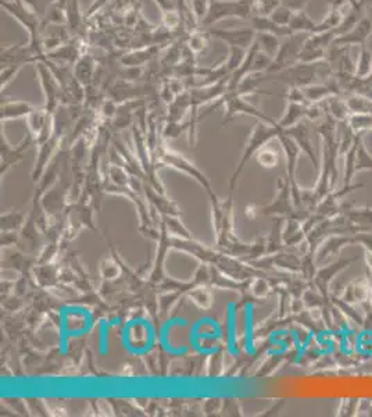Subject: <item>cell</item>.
<instances>
[{
  "label": "cell",
  "instance_id": "16",
  "mask_svg": "<svg viewBox=\"0 0 372 417\" xmlns=\"http://www.w3.org/2000/svg\"><path fill=\"white\" fill-rule=\"evenodd\" d=\"M293 10L292 9H289L288 6H285V5H279V6H276L274 10H272V13L269 14V18L274 21V23H276L278 25H282V27H288L289 25V23H291V20H292V17H293Z\"/></svg>",
  "mask_w": 372,
  "mask_h": 417
},
{
  "label": "cell",
  "instance_id": "21",
  "mask_svg": "<svg viewBox=\"0 0 372 417\" xmlns=\"http://www.w3.org/2000/svg\"><path fill=\"white\" fill-rule=\"evenodd\" d=\"M310 3V0H281V5L288 6L293 12L304 10V8Z\"/></svg>",
  "mask_w": 372,
  "mask_h": 417
},
{
  "label": "cell",
  "instance_id": "18",
  "mask_svg": "<svg viewBox=\"0 0 372 417\" xmlns=\"http://www.w3.org/2000/svg\"><path fill=\"white\" fill-rule=\"evenodd\" d=\"M210 0H188V3L191 5V13L195 17V21L199 24L203 17L206 16L207 8H209Z\"/></svg>",
  "mask_w": 372,
  "mask_h": 417
},
{
  "label": "cell",
  "instance_id": "8",
  "mask_svg": "<svg viewBox=\"0 0 372 417\" xmlns=\"http://www.w3.org/2000/svg\"><path fill=\"white\" fill-rule=\"evenodd\" d=\"M96 59L89 53H83L74 64L72 74L79 84H88L96 74Z\"/></svg>",
  "mask_w": 372,
  "mask_h": 417
},
{
  "label": "cell",
  "instance_id": "7",
  "mask_svg": "<svg viewBox=\"0 0 372 417\" xmlns=\"http://www.w3.org/2000/svg\"><path fill=\"white\" fill-rule=\"evenodd\" d=\"M250 21V27H253L257 32H269V34H275L278 36L288 38L291 35H293V32L291 31L289 27H282L278 25L276 23H274L269 16H263V14H257V16H252L249 18Z\"/></svg>",
  "mask_w": 372,
  "mask_h": 417
},
{
  "label": "cell",
  "instance_id": "24",
  "mask_svg": "<svg viewBox=\"0 0 372 417\" xmlns=\"http://www.w3.org/2000/svg\"><path fill=\"white\" fill-rule=\"evenodd\" d=\"M365 16H368L372 20V3H369L365 9Z\"/></svg>",
  "mask_w": 372,
  "mask_h": 417
},
{
  "label": "cell",
  "instance_id": "6",
  "mask_svg": "<svg viewBox=\"0 0 372 417\" xmlns=\"http://www.w3.org/2000/svg\"><path fill=\"white\" fill-rule=\"evenodd\" d=\"M34 66H35V71H36L38 79L40 82L42 90H43V95L46 98V102L48 103L55 102V99L57 97V92H59V86H60L57 78L55 77V74L52 73L49 66L46 64L43 60L36 62Z\"/></svg>",
  "mask_w": 372,
  "mask_h": 417
},
{
  "label": "cell",
  "instance_id": "23",
  "mask_svg": "<svg viewBox=\"0 0 372 417\" xmlns=\"http://www.w3.org/2000/svg\"><path fill=\"white\" fill-rule=\"evenodd\" d=\"M347 2H351V0H330V10H341Z\"/></svg>",
  "mask_w": 372,
  "mask_h": 417
},
{
  "label": "cell",
  "instance_id": "12",
  "mask_svg": "<svg viewBox=\"0 0 372 417\" xmlns=\"http://www.w3.org/2000/svg\"><path fill=\"white\" fill-rule=\"evenodd\" d=\"M66 16H67V24H66L67 31L70 34H77L82 24V14H81L78 0H67Z\"/></svg>",
  "mask_w": 372,
  "mask_h": 417
},
{
  "label": "cell",
  "instance_id": "3",
  "mask_svg": "<svg viewBox=\"0 0 372 417\" xmlns=\"http://www.w3.org/2000/svg\"><path fill=\"white\" fill-rule=\"evenodd\" d=\"M207 32L210 36L217 38L222 42H225L228 46L234 45V46H239V48L243 49H250L252 45L256 40L257 36V31L253 27H242V28H229V29H224V28H207Z\"/></svg>",
  "mask_w": 372,
  "mask_h": 417
},
{
  "label": "cell",
  "instance_id": "14",
  "mask_svg": "<svg viewBox=\"0 0 372 417\" xmlns=\"http://www.w3.org/2000/svg\"><path fill=\"white\" fill-rule=\"evenodd\" d=\"M152 49H137L121 58V63L125 67H141L144 63L152 59Z\"/></svg>",
  "mask_w": 372,
  "mask_h": 417
},
{
  "label": "cell",
  "instance_id": "2",
  "mask_svg": "<svg viewBox=\"0 0 372 417\" xmlns=\"http://www.w3.org/2000/svg\"><path fill=\"white\" fill-rule=\"evenodd\" d=\"M308 36H310V34L299 32V34H293L288 38H284V40L281 43V48H279V52L272 59L268 71L264 74H275V73H279V71H282V70L296 64L297 58Z\"/></svg>",
  "mask_w": 372,
  "mask_h": 417
},
{
  "label": "cell",
  "instance_id": "15",
  "mask_svg": "<svg viewBox=\"0 0 372 417\" xmlns=\"http://www.w3.org/2000/svg\"><path fill=\"white\" fill-rule=\"evenodd\" d=\"M182 20H183V16L178 8L161 10V23H163V27L168 31H175L182 24Z\"/></svg>",
  "mask_w": 372,
  "mask_h": 417
},
{
  "label": "cell",
  "instance_id": "20",
  "mask_svg": "<svg viewBox=\"0 0 372 417\" xmlns=\"http://www.w3.org/2000/svg\"><path fill=\"white\" fill-rule=\"evenodd\" d=\"M349 106L354 110H364L367 108H371V99H367V98H362L361 95H354L350 98L349 101Z\"/></svg>",
  "mask_w": 372,
  "mask_h": 417
},
{
  "label": "cell",
  "instance_id": "13",
  "mask_svg": "<svg viewBox=\"0 0 372 417\" xmlns=\"http://www.w3.org/2000/svg\"><path fill=\"white\" fill-rule=\"evenodd\" d=\"M372 74V52L367 48V45L360 46V52L356 63V77L367 78Z\"/></svg>",
  "mask_w": 372,
  "mask_h": 417
},
{
  "label": "cell",
  "instance_id": "5",
  "mask_svg": "<svg viewBox=\"0 0 372 417\" xmlns=\"http://www.w3.org/2000/svg\"><path fill=\"white\" fill-rule=\"evenodd\" d=\"M371 34H372V20L368 16H364L351 31H349L342 36H338L334 45L347 46V48H350V46H362L367 45V40L369 39Z\"/></svg>",
  "mask_w": 372,
  "mask_h": 417
},
{
  "label": "cell",
  "instance_id": "17",
  "mask_svg": "<svg viewBox=\"0 0 372 417\" xmlns=\"http://www.w3.org/2000/svg\"><path fill=\"white\" fill-rule=\"evenodd\" d=\"M31 110V105H28L27 102H12L8 103L3 109L5 117H20L24 113H29Z\"/></svg>",
  "mask_w": 372,
  "mask_h": 417
},
{
  "label": "cell",
  "instance_id": "9",
  "mask_svg": "<svg viewBox=\"0 0 372 417\" xmlns=\"http://www.w3.org/2000/svg\"><path fill=\"white\" fill-rule=\"evenodd\" d=\"M293 34L304 32V34H317L318 32V23L314 21L304 10H299L293 13V17L288 25Z\"/></svg>",
  "mask_w": 372,
  "mask_h": 417
},
{
  "label": "cell",
  "instance_id": "11",
  "mask_svg": "<svg viewBox=\"0 0 372 417\" xmlns=\"http://www.w3.org/2000/svg\"><path fill=\"white\" fill-rule=\"evenodd\" d=\"M246 55H248V49L239 48V46H234V45L228 46V56L224 63L229 75L234 74L242 66V63L246 59Z\"/></svg>",
  "mask_w": 372,
  "mask_h": 417
},
{
  "label": "cell",
  "instance_id": "10",
  "mask_svg": "<svg viewBox=\"0 0 372 417\" xmlns=\"http://www.w3.org/2000/svg\"><path fill=\"white\" fill-rule=\"evenodd\" d=\"M256 42L258 45V49L261 52H264L267 56H269L271 59H274L276 56V53L279 52V48H281V36H278L275 34H269V32H257L256 36Z\"/></svg>",
  "mask_w": 372,
  "mask_h": 417
},
{
  "label": "cell",
  "instance_id": "22",
  "mask_svg": "<svg viewBox=\"0 0 372 417\" xmlns=\"http://www.w3.org/2000/svg\"><path fill=\"white\" fill-rule=\"evenodd\" d=\"M107 2H109V0H95V2H93V3L90 5V8L88 9V13L85 14V17L88 18V17H90V16L95 14L96 12H101L102 8H103Z\"/></svg>",
  "mask_w": 372,
  "mask_h": 417
},
{
  "label": "cell",
  "instance_id": "19",
  "mask_svg": "<svg viewBox=\"0 0 372 417\" xmlns=\"http://www.w3.org/2000/svg\"><path fill=\"white\" fill-rule=\"evenodd\" d=\"M23 67L24 66H21V64H13V66H8V67L2 68V71H0V78H2V89H5L14 78H17V75L20 74Z\"/></svg>",
  "mask_w": 372,
  "mask_h": 417
},
{
  "label": "cell",
  "instance_id": "4",
  "mask_svg": "<svg viewBox=\"0 0 372 417\" xmlns=\"http://www.w3.org/2000/svg\"><path fill=\"white\" fill-rule=\"evenodd\" d=\"M38 58L34 55L28 45H12L3 46L2 48V60H0V67H8L13 64H35Z\"/></svg>",
  "mask_w": 372,
  "mask_h": 417
},
{
  "label": "cell",
  "instance_id": "1",
  "mask_svg": "<svg viewBox=\"0 0 372 417\" xmlns=\"http://www.w3.org/2000/svg\"><path fill=\"white\" fill-rule=\"evenodd\" d=\"M252 9V0H210L206 16L199 23V27L207 29L224 18L249 20Z\"/></svg>",
  "mask_w": 372,
  "mask_h": 417
}]
</instances>
